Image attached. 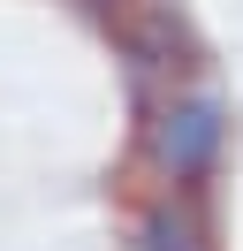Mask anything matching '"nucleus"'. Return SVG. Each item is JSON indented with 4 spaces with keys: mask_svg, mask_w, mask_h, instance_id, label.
I'll return each instance as SVG.
<instances>
[{
    "mask_svg": "<svg viewBox=\"0 0 243 251\" xmlns=\"http://www.w3.org/2000/svg\"><path fill=\"white\" fill-rule=\"evenodd\" d=\"M76 8H84V16L99 23V31H122V23H129L137 8H145V0H76Z\"/></svg>",
    "mask_w": 243,
    "mask_h": 251,
    "instance_id": "obj_4",
    "label": "nucleus"
},
{
    "mask_svg": "<svg viewBox=\"0 0 243 251\" xmlns=\"http://www.w3.org/2000/svg\"><path fill=\"white\" fill-rule=\"evenodd\" d=\"M114 46H122V61H129V92H137V107H145L152 84L205 76V61H213L205 38H197V23L182 16V0H145V8L114 31Z\"/></svg>",
    "mask_w": 243,
    "mask_h": 251,
    "instance_id": "obj_1",
    "label": "nucleus"
},
{
    "mask_svg": "<svg viewBox=\"0 0 243 251\" xmlns=\"http://www.w3.org/2000/svg\"><path fill=\"white\" fill-rule=\"evenodd\" d=\"M137 251H205V228H197V213H190V205L160 198L145 221H137Z\"/></svg>",
    "mask_w": 243,
    "mask_h": 251,
    "instance_id": "obj_3",
    "label": "nucleus"
},
{
    "mask_svg": "<svg viewBox=\"0 0 243 251\" xmlns=\"http://www.w3.org/2000/svg\"><path fill=\"white\" fill-rule=\"evenodd\" d=\"M152 168L167 183H205L228 152V107L220 92H175L160 114H152Z\"/></svg>",
    "mask_w": 243,
    "mask_h": 251,
    "instance_id": "obj_2",
    "label": "nucleus"
}]
</instances>
